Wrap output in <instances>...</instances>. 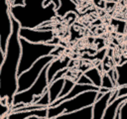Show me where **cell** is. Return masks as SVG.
I'll return each instance as SVG.
<instances>
[{"label":"cell","instance_id":"6da1fadb","mask_svg":"<svg viewBox=\"0 0 127 119\" xmlns=\"http://www.w3.org/2000/svg\"><path fill=\"white\" fill-rule=\"evenodd\" d=\"M20 28V24L12 17V33L4 52V60L0 65V97L6 98L9 106L12 105L13 96L18 88V66L21 57Z\"/></svg>","mask_w":127,"mask_h":119},{"label":"cell","instance_id":"7a4b0ae2","mask_svg":"<svg viewBox=\"0 0 127 119\" xmlns=\"http://www.w3.org/2000/svg\"><path fill=\"white\" fill-rule=\"evenodd\" d=\"M44 2L45 0H25L24 5H11V16L21 28H39L58 17L55 3L45 6Z\"/></svg>","mask_w":127,"mask_h":119},{"label":"cell","instance_id":"3957f363","mask_svg":"<svg viewBox=\"0 0 127 119\" xmlns=\"http://www.w3.org/2000/svg\"><path fill=\"white\" fill-rule=\"evenodd\" d=\"M21 57L18 66V75L31 67L39 59L51 55L57 46L49 43H31L20 38Z\"/></svg>","mask_w":127,"mask_h":119},{"label":"cell","instance_id":"277c9868","mask_svg":"<svg viewBox=\"0 0 127 119\" xmlns=\"http://www.w3.org/2000/svg\"><path fill=\"white\" fill-rule=\"evenodd\" d=\"M97 90H88L84 91L70 99L61 102L56 106L48 107V117L49 119H54L55 117L64 114V113H70L76 110L82 109L87 106H91L97 96Z\"/></svg>","mask_w":127,"mask_h":119},{"label":"cell","instance_id":"5b68a950","mask_svg":"<svg viewBox=\"0 0 127 119\" xmlns=\"http://www.w3.org/2000/svg\"><path fill=\"white\" fill-rule=\"evenodd\" d=\"M47 66L42 70V72L39 75V77L37 78V80L28 89L15 93V95L13 96L12 105L30 104L33 102V100L36 96H41L48 90L49 80H48V76H47Z\"/></svg>","mask_w":127,"mask_h":119},{"label":"cell","instance_id":"8992f818","mask_svg":"<svg viewBox=\"0 0 127 119\" xmlns=\"http://www.w3.org/2000/svg\"><path fill=\"white\" fill-rule=\"evenodd\" d=\"M55 59L54 56L49 55L45 56L41 59H39L31 67H29L27 70L23 71L18 75V88L17 92L23 91L28 89L39 77L42 70Z\"/></svg>","mask_w":127,"mask_h":119},{"label":"cell","instance_id":"52a82bcc","mask_svg":"<svg viewBox=\"0 0 127 119\" xmlns=\"http://www.w3.org/2000/svg\"><path fill=\"white\" fill-rule=\"evenodd\" d=\"M11 4L9 0H0V48L3 52L9 37L12 33V16L10 13Z\"/></svg>","mask_w":127,"mask_h":119},{"label":"cell","instance_id":"ba28073f","mask_svg":"<svg viewBox=\"0 0 127 119\" xmlns=\"http://www.w3.org/2000/svg\"><path fill=\"white\" fill-rule=\"evenodd\" d=\"M19 37L31 43H49L55 34L53 30H42L39 28H20Z\"/></svg>","mask_w":127,"mask_h":119},{"label":"cell","instance_id":"9c48e42d","mask_svg":"<svg viewBox=\"0 0 127 119\" xmlns=\"http://www.w3.org/2000/svg\"><path fill=\"white\" fill-rule=\"evenodd\" d=\"M111 95V90L104 93L100 98L96 99L95 102L91 105L92 107V119H101L108 104H109V98Z\"/></svg>","mask_w":127,"mask_h":119},{"label":"cell","instance_id":"30bf717a","mask_svg":"<svg viewBox=\"0 0 127 119\" xmlns=\"http://www.w3.org/2000/svg\"><path fill=\"white\" fill-rule=\"evenodd\" d=\"M69 58H64V59H61V58H55L47 66V76H48V80H49V83L52 81L54 75L64 69V68H67L68 67V64H69Z\"/></svg>","mask_w":127,"mask_h":119},{"label":"cell","instance_id":"8fae6325","mask_svg":"<svg viewBox=\"0 0 127 119\" xmlns=\"http://www.w3.org/2000/svg\"><path fill=\"white\" fill-rule=\"evenodd\" d=\"M33 116H37V117L47 119V117H48V107L33 109V110L10 112L8 114V119H27V118H30V117H33Z\"/></svg>","mask_w":127,"mask_h":119},{"label":"cell","instance_id":"7c38bea8","mask_svg":"<svg viewBox=\"0 0 127 119\" xmlns=\"http://www.w3.org/2000/svg\"><path fill=\"white\" fill-rule=\"evenodd\" d=\"M54 119H92V107L87 106L70 113L61 114Z\"/></svg>","mask_w":127,"mask_h":119},{"label":"cell","instance_id":"4fadbf2b","mask_svg":"<svg viewBox=\"0 0 127 119\" xmlns=\"http://www.w3.org/2000/svg\"><path fill=\"white\" fill-rule=\"evenodd\" d=\"M125 100H127V95H126V96L117 97L114 101H112L111 103H109L101 119H115V116H116V114H117L118 108L120 107V105H121Z\"/></svg>","mask_w":127,"mask_h":119},{"label":"cell","instance_id":"5bb4252c","mask_svg":"<svg viewBox=\"0 0 127 119\" xmlns=\"http://www.w3.org/2000/svg\"><path fill=\"white\" fill-rule=\"evenodd\" d=\"M64 77H62L60 79L54 80V81L49 83L48 92H49V95H50L51 103H53L55 100H57L60 97L61 91H62L63 86H64Z\"/></svg>","mask_w":127,"mask_h":119},{"label":"cell","instance_id":"9a60e30c","mask_svg":"<svg viewBox=\"0 0 127 119\" xmlns=\"http://www.w3.org/2000/svg\"><path fill=\"white\" fill-rule=\"evenodd\" d=\"M71 12L77 13V4L71 0H60V6L57 9V16L64 17Z\"/></svg>","mask_w":127,"mask_h":119},{"label":"cell","instance_id":"2e32d148","mask_svg":"<svg viewBox=\"0 0 127 119\" xmlns=\"http://www.w3.org/2000/svg\"><path fill=\"white\" fill-rule=\"evenodd\" d=\"M117 72L116 78V87L127 85V60L115 66Z\"/></svg>","mask_w":127,"mask_h":119},{"label":"cell","instance_id":"e0dca14e","mask_svg":"<svg viewBox=\"0 0 127 119\" xmlns=\"http://www.w3.org/2000/svg\"><path fill=\"white\" fill-rule=\"evenodd\" d=\"M84 74L91 80L92 84L100 87L101 86V80H102V72L97 67H91L84 71Z\"/></svg>","mask_w":127,"mask_h":119},{"label":"cell","instance_id":"ac0fdd59","mask_svg":"<svg viewBox=\"0 0 127 119\" xmlns=\"http://www.w3.org/2000/svg\"><path fill=\"white\" fill-rule=\"evenodd\" d=\"M75 84V81H73L72 79H69V78H66L64 77V86H63V89L61 91V94H60V97H64V95H66L70 90L71 88L73 87V85Z\"/></svg>","mask_w":127,"mask_h":119},{"label":"cell","instance_id":"d6986e66","mask_svg":"<svg viewBox=\"0 0 127 119\" xmlns=\"http://www.w3.org/2000/svg\"><path fill=\"white\" fill-rule=\"evenodd\" d=\"M100 87H104V88H107L109 90H112V89L116 88L115 83L112 81V79L108 76V74L106 72L102 73V80H101V86Z\"/></svg>","mask_w":127,"mask_h":119},{"label":"cell","instance_id":"ffe728a7","mask_svg":"<svg viewBox=\"0 0 127 119\" xmlns=\"http://www.w3.org/2000/svg\"><path fill=\"white\" fill-rule=\"evenodd\" d=\"M35 104H38L42 107H49L50 104H51V101H50V95H49V92L48 90L39 98V100L35 103Z\"/></svg>","mask_w":127,"mask_h":119},{"label":"cell","instance_id":"44dd1931","mask_svg":"<svg viewBox=\"0 0 127 119\" xmlns=\"http://www.w3.org/2000/svg\"><path fill=\"white\" fill-rule=\"evenodd\" d=\"M119 119H127V100H125L119 107Z\"/></svg>","mask_w":127,"mask_h":119},{"label":"cell","instance_id":"7402d4cb","mask_svg":"<svg viewBox=\"0 0 127 119\" xmlns=\"http://www.w3.org/2000/svg\"><path fill=\"white\" fill-rule=\"evenodd\" d=\"M10 107L9 105H6V104H3L2 103V99L0 97V116L3 117L5 115H8L10 113Z\"/></svg>","mask_w":127,"mask_h":119},{"label":"cell","instance_id":"603a6c76","mask_svg":"<svg viewBox=\"0 0 127 119\" xmlns=\"http://www.w3.org/2000/svg\"><path fill=\"white\" fill-rule=\"evenodd\" d=\"M76 83H79V84H92V82H91V80L83 73V74H81L78 78H77V80L75 81Z\"/></svg>","mask_w":127,"mask_h":119},{"label":"cell","instance_id":"cb8c5ba5","mask_svg":"<svg viewBox=\"0 0 127 119\" xmlns=\"http://www.w3.org/2000/svg\"><path fill=\"white\" fill-rule=\"evenodd\" d=\"M67 71H68V68H64V69H62V70L58 71V72L54 75V77H53L52 81L57 80V79H60V78H62V77H64V75H65V73H66ZM52 81H51V82H52Z\"/></svg>","mask_w":127,"mask_h":119},{"label":"cell","instance_id":"d4e9b609","mask_svg":"<svg viewBox=\"0 0 127 119\" xmlns=\"http://www.w3.org/2000/svg\"><path fill=\"white\" fill-rule=\"evenodd\" d=\"M117 88H118V97H120V96H126L127 95V85L119 86Z\"/></svg>","mask_w":127,"mask_h":119},{"label":"cell","instance_id":"484cf974","mask_svg":"<svg viewBox=\"0 0 127 119\" xmlns=\"http://www.w3.org/2000/svg\"><path fill=\"white\" fill-rule=\"evenodd\" d=\"M105 1L104 0H94V4H96V6L98 7H101V8H104L105 7Z\"/></svg>","mask_w":127,"mask_h":119},{"label":"cell","instance_id":"4316f807","mask_svg":"<svg viewBox=\"0 0 127 119\" xmlns=\"http://www.w3.org/2000/svg\"><path fill=\"white\" fill-rule=\"evenodd\" d=\"M25 0H13L11 5H24Z\"/></svg>","mask_w":127,"mask_h":119},{"label":"cell","instance_id":"83f0119b","mask_svg":"<svg viewBox=\"0 0 127 119\" xmlns=\"http://www.w3.org/2000/svg\"><path fill=\"white\" fill-rule=\"evenodd\" d=\"M3 60H4V52H3V51L1 50V48H0V65H1Z\"/></svg>","mask_w":127,"mask_h":119},{"label":"cell","instance_id":"f1b7e54d","mask_svg":"<svg viewBox=\"0 0 127 119\" xmlns=\"http://www.w3.org/2000/svg\"><path fill=\"white\" fill-rule=\"evenodd\" d=\"M27 119H45V118H41V117H37V116H33V117H30V118H27Z\"/></svg>","mask_w":127,"mask_h":119},{"label":"cell","instance_id":"f546056e","mask_svg":"<svg viewBox=\"0 0 127 119\" xmlns=\"http://www.w3.org/2000/svg\"><path fill=\"white\" fill-rule=\"evenodd\" d=\"M115 119H119V108H118V111H117V114L115 116Z\"/></svg>","mask_w":127,"mask_h":119},{"label":"cell","instance_id":"4dcf8cb0","mask_svg":"<svg viewBox=\"0 0 127 119\" xmlns=\"http://www.w3.org/2000/svg\"><path fill=\"white\" fill-rule=\"evenodd\" d=\"M1 119H8V115H5V116L1 117Z\"/></svg>","mask_w":127,"mask_h":119},{"label":"cell","instance_id":"1f68e13d","mask_svg":"<svg viewBox=\"0 0 127 119\" xmlns=\"http://www.w3.org/2000/svg\"><path fill=\"white\" fill-rule=\"evenodd\" d=\"M105 2H114V0H104Z\"/></svg>","mask_w":127,"mask_h":119},{"label":"cell","instance_id":"d6a6232c","mask_svg":"<svg viewBox=\"0 0 127 119\" xmlns=\"http://www.w3.org/2000/svg\"><path fill=\"white\" fill-rule=\"evenodd\" d=\"M71 1H72V2H74V3H76V4L78 3V1H77V0H71Z\"/></svg>","mask_w":127,"mask_h":119},{"label":"cell","instance_id":"836d02e7","mask_svg":"<svg viewBox=\"0 0 127 119\" xmlns=\"http://www.w3.org/2000/svg\"><path fill=\"white\" fill-rule=\"evenodd\" d=\"M78 1V0H77ZM80 1H88V0H80Z\"/></svg>","mask_w":127,"mask_h":119},{"label":"cell","instance_id":"e575fe53","mask_svg":"<svg viewBox=\"0 0 127 119\" xmlns=\"http://www.w3.org/2000/svg\"><path fill=\"white\" fill-rule=\"evenodd\" d=\"M0 119H1V116H0Z\"/></svg>","mask_w":127,"mask_h":119},{"label":"cell","instance_id":"d590c367","mask_svg":"<svg viewBox=\"0 0 127 119\" xmlns=\"http://www.w3.org/2000/svg\"><path fill=\"white\" fill-rule=\"evenodd\" d=\"M47 119H49V118H47Z\"/></svg>","mask_w":127,"mask_h":119}]
</instances>
